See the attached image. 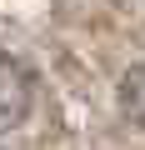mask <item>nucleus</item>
Listing matches in <instances>:
<instances>
[{"label": "nucleus", "mask_w": 145, "mask_h": 150, "mask_svg": "<svg viewBox=\"0 0 145 150\" xmlns=\"http://www.w3.org/2000/svg\"><path fill=\"white\" fill-rule=\"evenodd\" d=\"M30 115V75L10 55H0V130H15Z\"/></svg>", "instance_id": "1"}, {"label": "nucleus", "mask_w": 145, "mask_h": 150, "mask_svg": "<svg viewBox=\"0 0 145 150\" xmlns=\"http://www.w3.org/2000/svg\"><path fill=\"white\" fill-rule=\"evenodd\" d=\"M120 105H125L130 120H145V60L120 80Z\"/></svg>", "instance_id": "2"}]
</instances>
